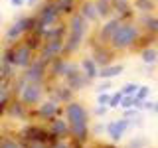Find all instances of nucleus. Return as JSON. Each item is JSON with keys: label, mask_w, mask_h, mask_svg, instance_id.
Masks as SVG:
<instances>
[{"label": "nucleus", "mask_w": 158, "mask_h": 148, "mask_svg": "<svg viewBox=\"0 0 158 148\" xmlns=\"http://www.w3.org/2000/svg\"><path fill=\"white\" fill-rule=\"evenodd\" d=\"M123 91H118V93H115V95H111V101H109V109H115V107H121V101H123Z\"/></svg>", "instance_id": "obj_29"}, {"label": "nucleus", "mask_w": 158, "mask_h": 148, "mask_svg": "<svg viewBox=\"0 0 158 148\" xmlns=\"http://www.w3.org/2000/svg\"><path fill=\"white\" fill-rule=\"evenodd\" d=\"M109 101H111L109 93H99V105H109Z\"/></svg>", "instance_id": "obj_33"}, {"label": "nucleus", "mask_w": 158, "mask_h": 148, "mask_svg": "<svg viewBox=\"0 0 158 148\" xmlns=\"http://www.w3.org/2000/svg\"><path fill=\"white\" fill-rule=\"evenodd\" d=\"M132 6H135V10H138L142 14H150L156 8V0H135Z\"/></svg>", "instance_id": "obj_24"}, {"label": "nucleus", "mask_w": 158, "mask_h": 148, "mask_svg": "<svg viewBox=\"0 0 158 148\" xmlns=\"http://www.w3.org/2000/svg\"><path fill=\"white\" fill-rule=\"evenodd\" d=\"M107 89H111V83H109V79H105V83H101V85L97 87V93H107Z\"/></svg>", "instance_id": "obj_34"}, {"label": "nucleus", "mask_w": 158, "mask_h": 148, "mask_svg": "<svg viewBox=\"0 0 158 148\" xmlns=\"http://www.w3.org/2000/svg\"><path fill=\"white\" fill-rule=\"evenodd\" d=\"M24 136L28 138V140H32V142H46L49 136H53L52 132H46V130H42L40 126H28L26 130H24Z\"/></svg>", "instance_id": "obj_17"}, {"label": "nucleus", "mask_w": 158, "mask_h": 148, "mask_svg": "<svg viewBox=\"0 0 158 148\" xmlns=\"http://www.w3.org/2000/svg\"><path fill=\"white\" fill-rule=\"evenodd\" d=\"M0 24H2V16H0Z\"/></svg>", "instance_id": "obj_41"}, {"label": "nucleus", "mask_w": 158, "mask_h": 148, "mask_svg": "<svg viewBox=\"0 0 158 148\" xmlns=\"http://www.w3.org/2000/svg\"><path fill=\"white\" fill-rule=\"evenodd\" d=\"M8 101H10V91H8L6 87H0V113L6 109Z\"/></svg>", "instance_id": "obj_26"}, {"label": "nucleus", "mask_w": 158, "mask_h": 148, "mask_svg": "<svg viewBox=\"0 0 158 148\" xmlns=\"http://www.w3.org/2000/svg\"><path fill=\"white\" fill-rule=\"evenodd\" d=\"M148 95H150V87H148V85H140L135 97H136V101H146Z\"/></svg>", "instance_id": "obj_28"}, {"label": "nucleus", "mask_w": 158, "mask_h": 148, "mask_svg": "<svg viewBox=\"0 0 158 148\" xmlns=\"http://www.w3.org/2000/svg\"><path fill=\"white\" fill-rule=\"evenodd\" d=\"M140 30H144L150 36H158V16L156 14H142L140 16Z\"/></svg>", "instance_id": "obj_16"}, {"label": "nucleus", "mask_w": 158, "mask_h": 148, "mask_svg": "<svg viewBox=\"0 0 158 148\" xmlns=\"http://www.w3.org/2000/svg\"><path fill=\"white\" fill-rule=\"evenodd\" d=\"M56 93L63 99V101H69V99H71V91H69V87H57Z\"/></svg>", "instance_id": "obj_32"}, {"label": "nucleus", "mask_w": 158, "mask_h": 148, "mask_svg": "<svg viewBox=\"0 0 158 148\" xmlns=\"http://www.w3.org/2000/svg\"><path fill=\"white\" fill-rule=\"evenodd\" d=\"M132 4L131 0H113V12H115V16L118 20H123V22H127V20L132 18Z\"/></svg>", "instance_id": "obj_13"}, {"label": "nucleus", "mask_w": 158, "mask_h": 148, "mask_svg": "<svg viewBox=\"0 0 158 148\" xmlns=\"http://www.w3.org/2000/svg\"><path fill=\"white\" fill-rule=\"evenodd\" d=\"M46 65L48 63L44 61V59H40V57L34 59V61L26 67V73H24L26 83H42L44 75H46Z\"/></svg>", "instance_id": "obj_8"}, {"label": "nucleus", "mask_w": 158, "mask_h": 148, "mask_svg": "<svg viewBox=\"0 0 158 148\" xmlns=\"http://www.w3.org/2000/svg\"><path fill=\"white\" fill-rule=\"evenodd\" d=\"M57 113H59V107H57L56 101H46V103H42L40 109H38V115L44 117V118H49V121H52V117H56Z\"/></svg>", "instance_id": "obj_19"}, {"label": "nucleus", "mask_w": 158, "mask_h": 148, "mask_svg": "<svg viewBox=\"0 0 158 148\" xmlns=\"http://www.w3.org/2000/svg\"><path fill=\"white\" fill-rule=\"evenodd\" d=\"M63 42L65 39H48V42H44L42 47H40V59L49 63L56 57L63 56Z\"/></svg>", "instance_id": "obj_7"}, {"label": "nucleus", "mask_w": 158, "mask_h": 148, "mask_svg": "<svg viewBox=\"0 0 158 148\" xmlns=\"http://www.w3.org/2000/svg\"><path fill=\"white\" fill-rule=\"evenodd\" d=\"M79 14L87 20V22H97L99 20V12H97V6H95V0H83L79 4Z\"/></svg>", "instance_id": "obj_15"}, {"label": "nucleus", "mask_w": 158, "mask_h": 148, "mask_svg": "<svg viewBox=\"0 0 158 148\" xmlns=\"http://www.w3.org/2000/svg\"><path fill=\"white\" fill-rule=\"evenodd\" d=\"M67 128H69V125H67L65 121L53 118V121H52V130H49V132H52L53 136H57V138H63V136L67 134Z\"/></svg>", "instance_id": "obj_22"}, {"label": "nucleus", "mask_w": 158, "mask_h": 148, "mask_svg": "<svg viewBox=\"0 0 158 148\" xmlns=\"http://www.w3.org/2000/svg\"><path fill=\"white\" fill-rule=\"evenodd\" d=\"M105 46H107V43H101V42H99V46L95 47V51H93V56H91V57L97 61L99 69L111 65V51H113V49H111V46H109V49H107Z\"/></svg>", "instance_id": "obj_14"}, {"label": "nucleus", "mask_w": 158, "mask_h": 148, "mask_svg": "<svg viewBox=\"0 0 158 148\" xmlns=\"http://www.w3.org/2000/svg\"><path fill=\"white\" fill-rule=\"evenodd\" d=\"M154 111H156V113H158V103H154Z\"/></svg>", "instance_id": "obj_40"}, {"label": "nucleus", "mask_w": 158, "mask_h": 148, "mask_svg": "<svg viewBox=\"0 0 158 148\" xmlns=\"http://www.w3.org/2000/svg\"><path fill=\"white\" fill-rule=\"evenodd\" d=\"M34 49L28 46L26 42L24 43H16V46H12V57H14V67H22L26 69L30 63L34 61Z\"/></svg>", "instance_id": "obj_6"}, {"label": "nucleus", "mask_w": 158, "mask_h": 148, "mask_svg": "<svg viewBox=\"0 0 158 148\" xmlns=\"http://www.w3.org/2000/svg\"><path fill=\"white\" fill-rule=\"evenodd\" d=\"M0 148H2V146H0Z\"/></svg>", "instance_id": "obj_43"}, {"label": "nucleus", "mask_w": 158, "mask_h": 148, "mask_svg": "<svg viewBox=\"0 0 158 148\" xmlns=\"http://www.w3.org/2000/svg\"><path fill=\"white\" fill-rule=\"evenodd\" d=\"M42 99V83H26L20 93V101L24 105H36Z\"/></svg>", "instance_id": "obj_9"}, {"label": "nucleus", "mask_w": 158, "mask_h": 148, "mask_svg": "<svg viewBox=\"0 0 158 148\" xmlns=\"http://www.w3.org/2000/svg\"><path fill=\"white\" fill-rule=\"evenodd\" d=\"M10 4H12L14 8H22L24 4H26V0H10Z\"/></svg>", "instance_id": "obj_36"}, {"label": "nucleus", "mask_w": 158, "mask_h": 148, "mask_svg": "<svg viewBox=\"0 0 158 148\" xmlns=\"http://www.w3.org/2000/svg\"><path fill=\"white\" fill-rule=\"evenodd\" d=\"M61 18V12H59L56 0H46L44 4H40L38 12H36V20L42 28H49V26H56Z\"/></svg>", "instance_id": "obj_4"}, {"label": "nucleus", "mask_w": 158, "mask_h": 148, "mask_svg": "<svg viewBox=\"0 0 158 148\" xmlns=\"http://www.w3.org/2000/svg\"><path fill=\"white\" fill-rule=\"evenodd\" d=\"M136 115V111H132V109H127V118L128 117H135Z\"/></svg>", "instance_id": "obj_38"}, {"label": "nucleus", "mask_w": 158, "mask_h": 148, "mask_svg": "<svg viewBox=\"0 0 158 148\" xmlns=\"http://www.w3.org/2000/svg\"><path fill=\"white\" fill-rule=\"evenodd\" d=\"M87 24L89 22L79 12H73L71 16H69L67 34H65V42H63V56H73V53L83 46L85 32H87Z\"/></svg>", "instance_id": "obj_1"}, {"label": "nucleus", "mask_w": 158, "mask_h": 148, "mask_svg": "<svg viewBox=\"0 0 158 148\" xmlns=\"http://www.w3.org/2000/svg\"><path fill=\"white\" fill-rule=\"evenodd\" d=\"M136 97L135 95H125V97H123V101H121V107L123 109H135L136 107Z\"/></svg>", "instance_id": "obj_27"}, {"label": "nucleus", "mask_w": 158, "mask_h": 148, "mask_svg": "<svg viewBox=\"0 0 158 148\" xmlns=\"http://www.w3.org/2000/svg\"><path fill=\"white\" fill-rule=\"evenodd\" d=\"M79 67H81V71L85 73L89 79L99 77V65H97V61L93 57H83V61L79 63Z\"/></svg>", "instance_id": "obj_18"}, {"label": "nucleus", "mask_w": 158, "mask_h": 148, "mask_svg": "<svg viewBox=\"0 0 158 148\" xmlns=\"http://www.w3.org/2000/svg\"><path fill=\"white\" fill-rule=\"evenodd\" d=\"M138 83H125L123 85V95H136V91H138Z\"/></svg>", "instance_id": "obj_30"}, {"label": "nucleus", "mask_w": 158, "mask_h": 148, "mask_svg": "<svg viewBox=\"0 0 158 148\" xmlns=\"http://www.w3.org/2000/svg\"><path fill=\"white\" fill-rule=\"evenodd\" d=\"M127 128H128V118L125 117V118H118V121L109 122L107 125V134H109V138H111L113 142H118L123 136H125Z\"/></svg>", "instance_id": "obj_11"}, {"label": "nucleus", "mask_w": 158, "mask_h": 148, "mask_svg": "<svg viewBox=\"0 0 158 148\" xmlns=\"http://www.w3.org/2000/svg\"><path fill=\"white\" fill-rule=\"evenodd\" d=\"M10 113H12L14 117H20V118H24V117H26L24 105H20V103H14V105H12V109H10Z\"/></svg>", "instance_id": "obj_31"}, {"label": "nucleus", "mask_w": 158, "mask_h": 148, "mask_svg": "<svg viewBox=\"0 0 158 148\" xmlns=\"http://www.w3.org/2000/svg\"><path fill=\"white\" fill-rule=\"evenodd\" d=\"M59 12H61V16H71L73 12H75V0H56Z\"/></svg>", "instance_id": "obj_25"}, {"label": "nucleus", "mask_w": 158, "mask_h": 148, "mask_svg": "<svg viewBox=\"0 0 158 148\" xmlns=\"http://www.w3.org/2000/svg\"><path fill=\"white\" fill-rule=\"evenodd\" d=\"M32 148H36V146H32ZM38 148H40V146H38Z\"/></svg>", "instance_id": "obj_42"}, {"label": "nucleus", "mask_w": 158, "mask_h": 148, "mask_svg": "<svg viewBox=\"0 0 158 148\" xmlns=\"http://www.w3.org/2000/svg\"><path fill=\"white\" fill-rule=\"evenodd\" d=\"M65 115H67V125L71 134L77 138V140H85L87 138V111L81 103L69 101L65 107Z\"/></svg>", "instance_id": "obj_3"}, {"label": "nucleus", "mask_w": 158, "mask_h": 148, "mask_svg": "<svg viewBox=\"0 0 158 148\" xmlns=\"http://www.w3.org/2000/svg\"><path fill=\"white\" fill-rule=\"evenodd\" d=\"M34 26H36V16H22V18H18L16 22L6 30V42L8 43L18 42L22 36H26L28 32H32Z\"/></svg>", "instance_id": "obj_5"}, {"label": "nucleus", "mask_w": 158, "mask_h": 148, "mask_svg": "<svg viewBox=\"0 0 158 148\" xmlns=\"http://www.w3.org/2000/svg\"><path fill=\"white\" fill-rule=\"evenodd\" d=\"M107 109H109L107 105H99V107L95 109V113H97L99 117H103V115H105V113H107Z\"/></svg>", "instance_id": "obj_35"}, {"label": "nucleus", "mask_w": 158, "mask_h": 148, "mask_svg": "<svg viewBox=\"0 0 158 148\" xmlns=\"http://www.w3.org/2000/svg\"><path fill=\"white\" fill-rule=\"evenodd\" d=\"M138 39H140V26L135 24L132 20H127V22H121V26L113 34L109 46L113 51H125V49H131Z\"/></svg>", "instance_id": "obj_2"}, {"label": "nucleus", "mask_w": 158, "mask_h": 148, "mask_svg": "<svg viewBox=\"0 0 158 148\" xmlns=\"http://www.w3.org/2000/svg\"><path fill=\"white\" fill-rule=\"evenodd\" d=\"M56 148H67V146H65V144H57Z\"/></svg>", "instance_id": "obj_39"}, {"label": "nucleus", "mask_w": 158, "mask_h": 148, "mask_svg": "<svg viewBox=\"0 0 158 148\" xmlns=\"http://www.w3.org/2000/svg\"><path fill=\"white\" fill-rule=\"evenodd\" d=\"M99 18H113V0H95Z\"/></svg>", "instance_id": "obj_21"}, {"label": "nucleus", "mask_w": 158, "mask_h": 148, "mask_svg": "<svg viewBox=\"0 0 158 148\" xmlns=\"http://www.w3.org/2000/svg\"><path fill=\"white\" fill-rule=\"evenodd\" d=\"M121 22H123V20H118L117 16L115 18H109L107 22L101 26V32H99V42H101V43H109V42H111L113 34L117 32V28L121 26Z\"/></svg>", "instance_id": "obj_12"}, {"label": "nucleus", "mask_w": 158, "mask_h": 148, "mask_svg": "<svg viewBox=\"0 0 158 148\" xmlns=\"http://www.w3.org/2000/svg\"><path fill=\"white\" fill-rule=\"evenodd\" d=\"M123 71H125V65H123V63H117V65H107V67H101V69H99V77H101V79H109V81H111L113 77H118Z\"/></svg>", "instance_id": "obj_20"}, {"label": "nucleus", "mask_w": 158, "mask_h": 148, "mask_svg": "<svg viewBox=\"0 0 158 148\" xmlns=\"http://www.w3.org/2000/svg\"><path fill=\"white\" fill-rule=\"evenodd\" d=\"M65 83H67V87L71 89V91H79V89H83L85 85H89L91 79H89L79 67H73L71 71L65 75Z\"/></svg>", "instance_id": "obj_10"}, {"label": "nucleus", "mask_w": 158, "mask_h": 148, "mask_svg": "<svg viewBox=\"0 0 158 148\" xmlns=\"http://www.w3.org/2000/svg\"><path fill=\"white\" fill-rule=\"evenodd\" d=\"M140 59H142V63H146V65L156 63L158 61V49L156 47H142L140 49Z\"/></svg>", "instance_id": "obj_23"}, {"label": "nucleus", "mask_w": 158, "mask_h": 148, "mask_svg": "<svg viewBox=\"0 0 158 148\" xmlns=\"http://www.w3.org/2000/svg\"><path fill=\"white\" fill-rule=\"evenodd\" d=\"M40 2V0H26V4H28V6L30 8H34V6H36V4Z\"/></svg>", "instance_id": "obj_37"}]
</instances>
